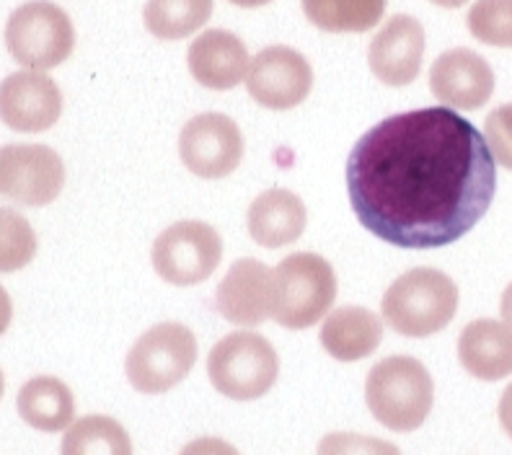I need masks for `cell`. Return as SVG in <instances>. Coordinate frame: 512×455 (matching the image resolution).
<instances>
[{
    "mask_svg": "<svg viewBox=\"0 0 512 455\" xmlns=\"http://www.w3.org/2000/svg\"><path fill=\"white\" fill-rule=\"evenodd\" d=\"M347 192L365 231L396 249H443L487 215L497 166L487 140L448 106L394 114L357 140Z\"/></svg>",
    "mask_w": 512,
    "mask_h": 455,
    "instance_id": "cell-1",
    "label": "cell"
},
{
    "mask_svg": "<svg viewBox=\"0 0 512 455\" xmlns=\"http://www.w3.org/2000/svg\"><path fill=\"white\" fill-rule=\"evenodd\" d=\"M381 311L383 321L401 337H432L456 318L458 287L440 269H409L388 287Z\"/></svg>",
    "mask_w": 512,
    "mask_h": 455,
    "instance_id": "cell-2",
    "label": "cell"
},
{
    "mask_svg": "<svg viewBox=\"0 0 512 455\" xmlns=\"http://www.w3.org/2000/svg\"><path fill=\"white\" fill-rule=\"evenodd\" d=\"M368 409L386 430L414 432L432 412L435 383L414 357L394 355L373 365L365 381Z\"/></svg>",
    "mask_w": 512,
    "mask_h": 455,
    "instance_id": "cell-3",
    "label": "cell"
},
{
    "mask_svg": "<svg viewBox=\"0 0 512 455\" xmlns=\"http://www.w3.org/2000/svg\"><path fill=\"white\" fill-rule=\"evenodd\" d=\"M337 300V275L324 256L298 251L272 269V321L290 331L319 324Z\"/></svg>",
    "mask_w": 512,
    "mask_h": 455,
    "instance_id": "cell-4",
    "label": "cell"
},
{
    "mask_svg": "<svg viewBox=\"0 0 512 455\" xmlns=\"http://www.w3.org/2000/svg\"><path fill=\"white\" fill-rule=\"evenodd\" d=\"M280 375L275 347L256 331H233L207 355V378L233 401L262 399Z\"/></svg>",
    "mask_w": 512,
    "mask_h": 455,
    "instance_id": "cell-5",
    "label": "cell"
},
{
    "mask_svg": "<svg viewBox=\"0 0 512 455\" xmlns=\"http://www.w3.org/2000/svg\"><path fill=\"white\" fill-rule=\"evenodd\" d=\"M6 47L29 70L63 65L75 47V29L68 13L52 0H29L8 16Z\"/></svg>",
    "mask_w": 512,
    "mask_h": 455,
    "instance_id": "cell-6",
    "label": "cell"
},
{
    "mask_svg": "<svg viewBox=\"0 0 512 455\" xmlns=\"http://www.w3.org/2000/svg\"><path fill=\"white\" fill-rule=\"evenodd\" d=\"M197 362V339L184 324H158L127 352L125 373L135 391L158 396L184 381Z\"/></svg>",
    "mask_w": 512,
    "mask_h": 455,
    "instance_id": "cell-7",
    "label": "cell"
},
{
    "mask_svg": "<svg viewBox=\"0 0 512 455\" xmlns=\"http://www.w3.org/2000/svg\"><path fill=\"white\" fill-rule=\"evenodd\" d=\"M223 259V238L202 220H182L169 225L156 238L150 262L163 282L176 287L200 285L218 269Z\"/></svg>",
    "mask_w": 512,
    "mask_h": 455,
    "instance_id": "cell-8",
    "label": "cell"
},
{
    "mask_svg": "<svg viewBox=\"0 0 512 455\" xmlns=\"http://www.w3.org/2000/svg\"><path fill=\"white\" fill-rule=\"evenodd\" d=\"M63 187V158L50 145L11 143L0 148V197L24 207H44L60 197Z\"/></svg>",
    "mask_w": 512,
    "mask_h": 455,
    "instance_id": "cell-9",
    "label": "cell"
},
{
    "mask_svg": "<svg viewBox=\"0 0 512 455\" xmlns=\"http://www.w3.org/2000/svg\"><path fill=\"white\" fill-rule=\"evenodd\" d=\"M179 156L194 176L225 179L241 166L244 135L225 114H197L179 132Z\"/></svg>",
    "mask_w": 512,
    "mask_h": 455,
    "instance_id": "cell-10",
    "label": "cell"
},
{
    "mask_svg": "<svg viewBox=\"0 0 512 455\" xmlns=\"http://www.w3.org/2000/svg\"><path fill=\"white\" fill-rule=\"evenodd\" d=\"M313 88V68L293 47L272 44L251 60L246 91L256 104L272 112H288L308 99Z\"/></svg>",
    "mask_w": 512,
    "mask_h": 455,
    "instance_id": "cell-11",
    "label": "cell"
},
{
    "mask_svg": "<svg viewBox=\"0 0 512 455\" xmlns=\"http://www.w3.org/2000/svg\"><path fill=\"white\" fill-rule=\"evenodd\" d=\"M63 114V94L39 70L11 73L0 83V122L16 132H44Z\"/></svg>",
    "mask_w": 512,
    "mask_h": 455,
    "instance_id": "cell-12",
    "label": "cell"
},
{
    "mask_svg": "<svg viewBox=\"0 0 512 455\" xmlns=\"http://www.w3.org/2000/svg\"><path fill=\"white\" fill-rule=\"evenodd\" d=\"M430 91L448 109L474 112L494 94V70L481 55L466 47L448 50L432 63Z\"/></svg>",
    "mask_w": 512,
    "mask_h": 455,
    "instance_id": "cell-13",
    "label": "cell"
},
{
    "mask_svg": "<svg viewBox=\"0 0 512 455\" xmlns=\"http://www.w3.org/2000/svg\"><path fill=\"white\" fill-rule=\"evenodd\" d=\"M425 29L414 16L396 13L368 47V65L386 86H409L422 70Z\"/></svg>",
    "mask_w": 512,
    "mask_h": 455,
    "instance_id": "cell-14",
    "label": "cell"
},
{
    "mask_svg": "<svg viewBox=\"0 0 512 455\" xmlns=\"http://www.w3.org/2000/svg\"><path fill=\"white\" fill-rule=\"evenodd\" d=\"M220 316L233 326H259L272 318V269L259 259H238L215 293Z\"/></svg>",
    "mask_w": 512,
    "mask_h": 455,
    "instance_id": "cell-15",
    "label": "cell"
},
{
    "mask_svg": "<svg viewBox=\"0 0 512 455\" xmlns=\"http://www.w3.org/2000/svg\"><path fill=\"white\" fill-rule=\"evenodd\" d=\"M192 78L210 91H231L249 75L251 57L244 39L228 29H207L187 52Z\"/></svg>",
    "mask_w": 512,
    "mask_h": 455,
    "instance_id": "cell-16",
    "label": "cell"
},
{
    "mask_svg": "<svg viewBox=\"0 0 512 455\" xmlns=\"http://www.w3.org/2000/svg\"><path fill=\"white\" fill-rule=\"evenodd\" d=\"M249 236L264 249H282L295 244L308 225V210L298 194L290 189H267L251 202Z\"/></svg>",
    "mask_w": 512,
    "mask_h": 455,
    "instance_id": "cell-17",
    "label": "cell"
},
{
    "mask_svg": "<svg viewBox=\"0 0 512 455\" xmlns=\"http://www.w3.org/2000/svg\"><path fill=\"white\" fill-rule=\"evenodd\" d=\"M458 360L479 381H502L512 375V329L494 318L471 321L458 337Z\"/></svg>",
    "mask_w": 512,
    "mask_h": 455,
    "instance_id": "cell-18",
    "label": "cell"
},
{
    "mask_svg": "<svg viewBox=\"0 0 512 455\" xmlns=\"http://www.w3.org/2000/svg\"><path fill=\"white\" fill-rule=\"evenodd\" d=\"M319 339L334 360L357 362L378 350L383 321L363 306H344L326 316Z\"/></svg>",
    "mask_w": 512,
    "mask_h": 455,
    "instance_id": "cell-19",
    "label": "cell"
},
{
    "mask_svg": "<svg viewBox=\"0 0 512 455\" xmlns=\"http://www.w3.org/2000/svg\"><path fill=\"white\" fill-rule=\"evenodd\" d=\"M19 414L29 427L39 432H63L73 424V391L55 375H37L19 391Z\"/></svg>",
    "mask_w": 512,
    "mask_h": 455,
    "instance_id": "cell-20",
    "label": "cell"
},
{
    "mask_svg": "<svg viewBox=\"0 0 512 455\" xmlns=\"http://www.w3.org/2000/svg\"><path fill=\"white\" fill-rule=\"evenodd\" d=\"M316 29L329 34L370 32L386 13V0H300Z\"/></svg>",
    "mask_w": 512,
    "mask_h": 455,
    "instance_id": "cell-21",
    "label": "cell"
},
{
    "mask_svg": "<svg viewBox=\"0 0 512 455\" xmlns=\"http://www.w3.org/2000/svg\"><path fill=\"white\" fill-rule=\"evenodd\" d=\"M213 16V0H148L143 8L145 29L161 42H176L200 32Z\"/></svg>",
    "mask_w": 512,
    "mask_h": 455,
    "instance_id": "cell-22",
    "label": "cell"
},
{
    "mask_svg": "<svg viewBox=\"0 0 512 455\" xmlns=\"http://www.w3.org/2000/svg\"><path fill=\"white\" fill-rule=\"evenodd\" d=\"M60 455H132V440L117 419L88 414L70 424Z\"/></svg>",
    "mask_w": 512,
    "mask_h": 455,
    "instance_id": "cell-23",
    "label": "cell"
},
{
    "mask_svg": "<svg viewBox=\"0 0 512 455\" xmlns=\"http://www.w3.org/2000/svg\"><path fill=\"white\" fill-rule=\"evenodd\" d=\"M37 256V233L32 223L11 210L0 207V272H19Z\"/></svg>",
    "mask_w": 512,
    "mask_h": 455,
    "instance_id": "cell-24",
    "label": "cell"
},
{
    "mask_svg": "<svg viewBox=\"0 0 512 455\" xmlns=\"http://www.w3.org/2000/svg\"><path fill=\"white\" fill-rule=\"evenodd\" d=\"M466 24L476 42L512 50V0H476Z\"/></svg>",
    "mask_w": 512,
    "mask_h": 455,
    "instance_id": "cell-25",
    "label": "cell"
},
{
    "mask_svg": "<svg viewBox=\"0 0 512 455\" xmlns=\"http://www.w3.org/2000/svg\"><path fill=\"white\" fill-rule=\"evenodd\" d=\"M316 455H401V450L381 437L331 432V435L321 437Z\"/></svg>",
    "mask_w": 512,
    "mask_h": 455,
    "instance_id": "cell-26",
    "label": "cell"
},
{
    "mask_svg": "<svg viewBox=\"0 0 512 455\" xmlns=\"http://www.w3.org/2000/svg\"><path fill=\"white\" fill-rule=\"evenodd\" d=\"M487 145L494 161L512 171V104L497 106L487 117Z\"/></svg>",
    "mask_w": 512,
    "mask_h": 455,
    "instance_id": "cell-27",
    "label": "cell"
},
{
    "mask_svg": "<svg viewBox=\"0 0 512 455\" xmlns=\"http://www.w3.org/2000/svg\"><path fill=\"white\" fill-rule=\"evenodd\" d=\"M179 455H238V450L220 437H197Z\"/></svg>",
    "mask_w": 512,
    "mask_h": 455,
    "instance_id": "cell-28",
    "label": "cell"
},
{
    "mask_svg": "<svg viewBox=\"0 0 512 455\" xmlns=\"http://www.w3.org/2000/svg\"><path fill=\"white\" fill-rule=\"evenodd\" d=\"M497 414H500L502 430H505V435L512 440V383L505 388V391H502L500 409H497Z\"/></svg>",
    "mask_w": 512,
    "mask_h": 455,
    "instance_id": "cell-29",
    "label": "cell"
},
{
    "mask_svg": "<svg viewBox=\"0 0 512 455\" xmlns=\"http://www.w3.org/2000/svg\"><path fill=\"white\" fill-rule=\"evenodd\" d=\"M11 318H13V303L11 298H8L6 287L0 285V337H3L8 326H11Z\"/></svg>",
    "mask_w": 512,
    "mask_h": 455,
    "instance_id": "cell-30",
    "label": "cell"
},
{
    "mask_svg": "<svg viewBox=\"0 0 512 455\" xmlns=\"http://www.w3.org/2000/svg\"><path fill=\"white\" fill-rule=\"evenodd\" d=\"M500 313H502V321H505V324L512 329V282L505 287V293H502Z\"/></svg>",
    "mask_w": 512,
    "mask_h": 455,
    "instance_id": "cell-31",
    "label": "cell"
},
{
    "mask_svg": "<svg viewBox=\"0 0 512 455\" xmlns=\"http://www.w3.org/2000/svg\"><path fill=\"white\" fill-rule=\"evenodd\" d=\"M228 3H233V6H238V8H259V6H267V3H272V0H228Z\"/></svg>",
    "mask_w": 512,
    "mask_h": 455,
    "instance_id": "cell-32",
    "label": "cell"
},
{
    "mask_svg": "<svg viewBox=\"0 0 512 455\" xmlns=\"http://www.w3.org/2000/svg\"><path fill=\"white\" fill-rule=\"evenodd\" d=\"M432 3L440 8H461L463 3H469V0H432Z\"/></svg>",
    "mask_w": 512,
    "mask_h": 455,
    "instance_id": "cell-33",
    "label": "cell"
},
{
    "mask_svg": "<svg viewBox=\"0 0 512 455\" xmlns=\"http://www.w3.org/2000/svg\"><path fill=\"white\" fill-rule=\"evenodd\" d=\"M3 388H6V383H3V373H0V399H3Z\"/></svg>",
    "mask_w": 512,
    "mask_h": 455,
    "instance_id": "cell-34",
    "label": "cell"
}]
</instances>
